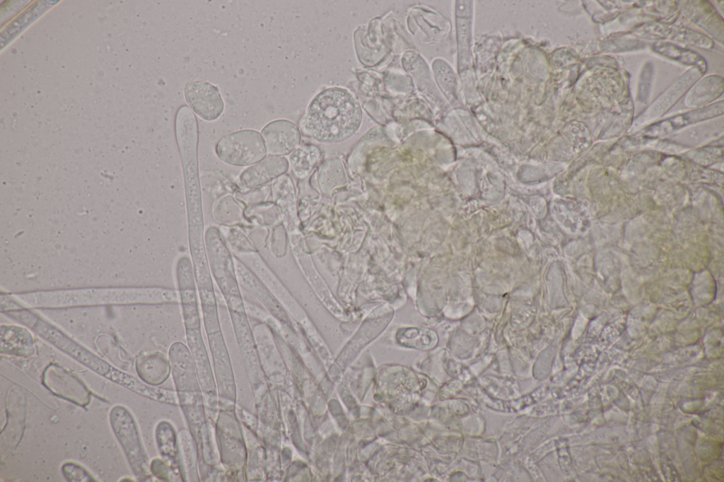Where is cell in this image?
I'll list each match as a JSON object with an SVG mask.
<instances>
[{
    "label": "cell",
    "mask_w": 724,
    "mask_h": 482,
    "mask_svg": "<svg viewBox=\"0 0 724 482\" xmlns=\"http://www.w3.org/2000/svg\"><path fill=\"white\" fill-rule=\"evenodd\" d=\"M135 368L139 377L151 384L162 383L169 374V364L165 356L158 351L142 352L136 359Z\"/></svg>",
    "instance_id": "13"
},
{
    "label": "cell",
    "mask_w": 724,
    "mask_h": 482,
    "mask_svg": "<svg viewBox=\"0 0 724 482\" xmlns=\"http://www.w3.org/2000/svg\"><path fill=\"white\" fill-rule=\"evenodd\" d=\"M361 119V107L351 94L341 88H329L310 102L300 128L318 141L337 143L351 136Z\"/></svg>",
    "instance_id": "1"
},
{
    "label": "cell",
    "mask_w": 724,
    "mask_h": 482,
    "mask_svg": "<svg viewBox=\"0 0 724 482\" xmlns=\"http://www.w3.org/2000/svg\"><path fill=\"white\" fill-rule=\"evenodd\" d=\"M216 155L224 163L239 167L254 165L267 154L261 134L254 129H242L223 136L215 147Z\"/></svg>",
    "instance_id": "4"
},
{
    "label": "cell",
    "mask_w": 724,
    "mask_h": 482,
    "mask_svg": "<svg viewBox=\"0 0 724 482\" xmlns=\"http://www.w3.org/2000/svg\"><path fill=\"white\" fill-rule=\"evenodd\" d=\"M0 339L1 354L30 357L35 352L33 336L25 327L16 325H1Z\"/></svg>",
    "instance_id": "12"
},
{
    "label": "cell",
    "mask_w": 724,
    "mask_h": 482,
    "mask_svg": "<svg viewBox=\"0 0 724 482\" xmlns=\"http://www.w3.org/2000/svg\"><path fill=\"white\" fill-rule=\"evenodd\" d=\"M244 211L242 203L236 197L228 194L216 202L213 215L217 222L229 226L240 223L245 216Z\"/></svg>",
    "instance_id": "14"
},
{
    "label": "cell",
    "mask_w": 724,
    "mask_h": 482,
    "mask_svg": "<svg viewBox=\"0 0 724 482\" xmlns=\"http://www.w3.org/2000/svg\"><path fill=\"white\" fill-rule=\"evenodd\" d=\"M6 406L7 421L0 435L2 460L15 450L23 436L27 397L21 387H14L8 391Z\"/></svg>",
    "instance_id": "7"
},
{
    "label": "cell",
    "mask_w": 724,
    "mask_h": 482,
    "mask_svg": "<svg viewBox=\"0 0 724 482\" xmlns=\"http://www.w3.org/2000/svg\"><path fill=\"white\" fill-rule=\"evenodd\" d=\"M244 214L249 220L261 225H272L279 220V208L272 201H265L247 206Z\"/></svg>",
    "instance_id": "16"
},
{
    "label": "cell",
    "mask_w": 724,
    "mask_h": 482,
    "mask_svg": "<svg viewBox=\"0 0 724 482\" xmlns=\"http://www.w3.org/2000/svg\"><path fill=\"white\" fill-rule=\"evenodd\" d=\"M110 421L132 471L138 479L144 480L147 474L146 457L133 416L126 407L117 405L110 411Z\"/></svg>",
    "instance_id": "5"
},
{
    "label": "cell",
    "mask_w": 724,
    "mask_h": 482,
    "mask_svg": "<svg viewBox=\"0 0 724 482\" xmlns=\"http://www.w3.org/2000/svg\"><path fill=\"white\" fill-rule=\"evenodd\" d=\"M267 153L272 156L286 155L295 151L300 141L297 126L287 119H276L261 130Z\"/></svg>",
    "instance_id": "10"
},
{
    "label": "cell",
    "mask_w": 724,
    "mask_h": 482,
    "mask_svg": "<svg viewBox=\"0 0 724 482\" xmlns=\"http://www.w3.org/2000/svg\"><path fill=\"white\" fill-rule=\"evenodd\" d=\"M28 307L180 302L177 290L167 288H95L14 295Z\"/></svg>",
    "instance_id": "2"
},
{
    "label": "cell",
    "mask_w": 724,
    "mask_h": 482,
    "mask_svg": "<svg viewBox=\"0 0 724 482\" xmlns=\"http://www.w3.org/2000/svg\"><path fill=\"white\" fill-rule=\"evenodd\" d=\"M11 318L28 326L43 339L98 374L114 380L119 370L77 343L62 331L35 314L15 309L5 312Z\"/></svg>",
    "instance_id": "3"
},
{
    "label": "cell",
    "mask_w": 724,
    "mask_h": 482,
    "mask_svg": "<svg viewBox=\"0 0 724 482\" xmlns=\"http://www.w3.org/2000/svg\"><path fill=\"white\" fill-rule=\"evenodd\" d=\"M207 260L213 278L221 293L239 286L233 257L221 231L209 226L204 233Z\"/></svg>",
    "instance_id": "6"
},
{
    "label": "cell",
    "mask_w": 724,
    "mask_h": 482,
    "mask_svg": "<svg viewBox=\"0 0 724 482\" xmlns=\"http://www.w3.org/2000/svg\"><path fill=\"white\" fill-rule=\"evenodd\" d=\"M319 149L313 145H303L293 151L289 156L291 169L300 178L307 176L318 160Z\"/></svg>",
    "instance_id": "15"
},
{
    "label": "cell",
    "mask_w": 724,
    "mask_h": 482,
    "mask_svg": "<svg viewBox=\"0 0 724 482\" xmlns=\"http://www.w3.org/2000/svg\"><path fill=\"white\" fill-rule=\"evenodd\" d=\"M184 95L192 110L205 121L216 120L224 111V102L218 88L209 81L187 82Z\"/></svg>",
    "instance_id": "9"
},
{
    "label": "cell",
    "mask_w": 724,
    "mask_h": 482,
    "mask_svg": "<svg viewBox=\"0 0 724 482\" xmlns=\"http://www.w3.org/2000/svg\"><path fill=\"white\" fill-rule=\"evenodd\" d=\"M272 193V188L269 186H262L258 188L248 190L247 192H239L236 194V199L247 206L260 204L267 201Z\"/></svg>",
    "instance_id": "18"
},
{
    "label": "cell",
    "mask_w": 724,
    "mask_h": 482,
    "mask_svg": "<svg viewBox=\"0 0 724 482\" xmlns=\"http://www.w3.org/2000/svg\"><path fill=\"white\" fill-rule=\"evenodd\" d=\"M42 382L54 395L77 406L85 407L90 401L91 393L86 384L59 365H49L43 372Z\"/></svg>",
    "instance_id": "8"
},
{
    "label": "cell",
    "mask_w": 724,
    "mask_h": 482,
    "mask_svg": "<svg viewBox=\"0 0 724 482\" xmlns=\"http://www.w3.org/2000/svg\"><path fill=\"white\" fill-rule=\"evenodd\" d=\"M62 472L64 478L71 482L95 481L94 478L82 466L74 462H66L62 466Z\"/></svg>",
    "instance_id": "19"
},
{
    "label": "cell",
    "mask_w": 724,
    "mask_h": 482,
    "mask_svg": "<svg viewBox=\"0 0 724 482\" xmlns=\"http://www.w3.org/2000/svg\"><path fill=\"white\" fill-rule=\"evenodd\" d=\"M221 233L228 246L234 252L240 254L257 251L250 239L238 228L226 227Z\"/></svg>",
    "instance_id": "17"
},
{
    "label": "cell",
    "mask_w": 724,
    "mask_h": 482,
    "mask_svg": "<svg viewBox=\"0 0 724 482\" xmlns=\"http://www.w3.org/2000/svg\"><path fill=\"white\" fill-rule=\"evenodd\" d=\"M288 167V163L284 157L269 155L245 169L239 176V182L247 190L258 188L276 180Z\"/></svg>",
    "instance_id": "11"
}]
</instances>
